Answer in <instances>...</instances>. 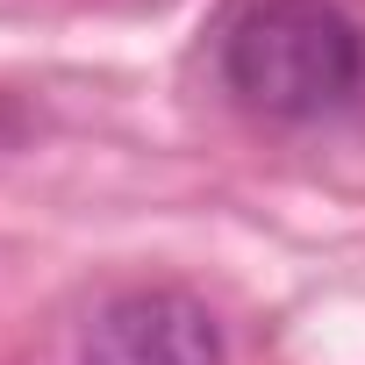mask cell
Returning <instances> with one entry per match:
<instances>
[{"mask_svg": "<svg viewBox=\"0 0 365 365\" xmlns=\"http://www.w3.org/2000/svg\"><path fill=\"white\" fill-rule=\"evenodd\" d=\"M222 79L244 108L308 122L365 79V36L336 0H251L222 36Z\"/></svg>", "mask_w": 365, "mask_h": 365, "instance_id": "obj_1", "label": "cell"}, {"mask_svg": "<svg viewBox=\"0 0 365 365\" xmlns=\"http://www.w3.org/2000/svg\"><path fill=\"white\" fill-rule=\"evenodd\" d=\"M79 365H222V329L194 294L143 287L93 315Z\"/></svg>", "mask_w": 365, "mask_h": 365, "instance_id": "obj_2", "label": "cell"}]
</instances>
